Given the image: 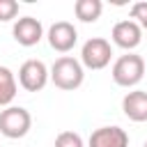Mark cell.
Returning a JSON list of instances; mask_svg holds the SVG:
<instances>
[{
	"label": "cell",
	"instance_id": "6da1fadb",
	"mask_svg": "<svg viewBox=\"0 0 147 147\" xmlns=\"http://www.w3.org/2000/svg\"><path fill=\"white\" fill-rule=\"evenodd\" d=\"M51 83L64 92H74L83 85L85 80V69L80 64V60H76L74 55H62L53 62V67L48 69Z\"/></svg>",
	"mask_w": 147,
	"mask_h": 147
},
{
	"label": "cell",
	"instance_id": "7a4b0ae2",
	"mask_svg": "<svg viewBox=\"0 0 147 147\" xmlns=\"http://www.w3.org/2000/svg\"><path fill=\"white\" fill-rule=\"evenodd\" d=\"M110 76H113L115 85H119V87H136L145 76V60L136 53L119 55L113 62Z\"/></svg>",
	"mask_w": 147,
	"mask_h": 147
},
{
	"label": "cell",
	"instance_id": "3957f363",
	"mask_svg": "<svg viewBox=\"0 0 147 147\" xmlns=\"http://www.w3.org/2000/svg\"><path fill=\"white\" fill-rule=\"evenodd\" d=\"M32 126V115L23 106H7L0 110V133L9 140L23 138Z\"/></svg>",
	"mask_w": 147,
	"mask_h": 147
},
{
	"label": "cell",
	"instance_id": "277c9868",
	"mask_svg": "<svg viewBox=\"0 0 147 147\" xmlns=\"http://www.w3.org/2000/svg\"><path fill=\"white\" fill-rule=\"evenodd\" d=\"M110 60H113V46L103 37H92L80 48V64H83V69L99 71V69H106L110 64Z\"/></svg>",
	"mask_w": 147,
	"mask_h": 147
},
{
	"label": "cell",
	"instance_id": "5b68a950",
	"mask_svg": "<svg viewBox=\"0 0 147 147\" xmlns=\"http://www.w3.org/2000/svg\"><path fill=\"white\" fill-rule=\"evenodd\" d=\"M48 80V67L41 60H25L18 69V85L25 92H41Z\"/></svg>",
	"mask_w": 147,
	"mask_h": 147
},
{
	"label": "cell",
	"instance_id": "8992f818",
	"mask_svg": "<svg viewBox=\"0 0 147 147\" xmlns=\"http://www.w3.org/2000/svg\"><path fill=\"white\" fill-rule=\"evenodd\" d=\"M11 34L16 39V44L21 46H37L41 39H44V25L39 18L34 16H21L14 21V28H11Z\"/></svg>",
	"mask_w": 147,
	"mask_h": 147
},
{
	"label": "cell",
	"instance_id": "52a82bcc",
	"mask_svg": "<svg viewBox=\"0 0 147 147\" xmlns=\"http://www.w3.org/2000/svg\"><path fill=\"white\" fill-rule=\"evenodd\" d=\"M48 44L53 51L57 53H69L76 41H78V30L74 28V23L69 21H55L51 28H48V34H46Z\"/></svg>",
	"mask_w": 147,
	"mask_h": 147
},
{
	"label": "cell",
	"instance_id": "ba28073f",
	"mask_svg": "<svg viewBox=\"0 0 147 147\" xmlns=\"http://www.w3.org/2000/svg\"><path fill=\"white\" fill-rule=\"evenodd\" d=\"M110 39H113L115 46H119V48H124V51L131 53L133 48L140 46V41H142V30H140V25L133 23L131 18H124V21H117V23L113 25Z\"/></svg>",
	"mask_w": 147,
	"mask_h": 147
},
{
	"label": "cell",
	"instance_id": "9c48e42d",
	"mask_svg": "<svg viewBox=\"0 0 147 147\" xmlns=\"http://www.w3.org/2000/svg\"><path fill=\"white\" fill-rule=\"evenodd\" d=\"M87 147H129V133L122 126H99L92 131Z\"/></svg>",
	"mask_w": 147,
	"mask_h": 147
},
{
	"label": "cell",
	"instance_id": "30bf717a",
	"mask_svg": "<svg viewBox=\"0 0 147 147\" xmlns=\"http://www.w3.org/2000/svg\"><path fill=\"white\" fill-rule=\"evenodd\" d=\"M122 110L131 122H147V92L145 90L126 92L122 99Z\"/></svg>",
	"mask_w": 147,
	"mask_h": 147
},
{
	"label": "cell",
	"instance_id": "8fae6325",
	"mask_svg": "<svg viewBox=\"0 0 147 147\" xmlns=\"http://www.w3.org/2000/svg\"><path fill=\"white\" fill-rule=\"evenodd\" d=\"M16 92H18L16 76L11 74V69H9V67H0V108L11 106V101H14Z\"/></svg>",
	"mask_w": 147,
	"mask_h": 147
},
{
	"label": "cell",
	"instance_id": "7c38bea8",
	"mask_svg": "<svg viewBox=\"0 0 147 147\" xmlns=\"http://www.w3.org/2000/svg\"><path fill=\"white\" fill-rule=\"evenodd\" d=\"M103 11V2L101 0H76L74 2V14L80 23H94L99 21Z\"/></svg>",
	"mask_w": 147,
	"mask_h": 147
},
{
	"label": "cell",
	"instance_id": "4fadbf2b",
	"mask_svg": "<svg viewBox=\"0 0 147 147\" xmlns=\"http://www.w3.org/2000/svg\"><path fill=\"white\" fill-rule=\"evenodd\" d=\"M131 21L140 25V30H147V0H140V2H133L131 5V11H129Z\"/></svg>",
	"mask_w": 147,
	"mask_h": 147
},
{
	"label": "cell",
	"instance_id": "5bb4252c",
	"mask_svg": "<svg viewBox=\"0 0 147 147\" xmlns=\"http://www.w3.org/2000/svg\"><path fill=\"white\" fill-rule=\"evenodd\" d=\"M53 147H85V142L76 131H62V133H57Z\"/></svg>",
	"mask_w": 147,
	"mask_h": 147
},
{
	"label": "cell",
	"instance_id": "9a60e30c",
	"mask_svg": "<svg viewBox=\"0 0 147 147\" xmlns=\"http://www.w3.org/2000/svg\"><path fill=\"white\" fill-rule=\"evenodd\" d=\"M18 16V2L16 0H0V23L14 21Z\"/></svg>",
	"mask_w": 147,
	"mask_h": 147
},
{
	"label": "cell",
	"instance_id": "2e32d148",
	"mask_svg": "<svg viewBox=\"0 0 147 147\" xmlns=\"http://www.w3.org/2000/svg\"><path fill=\"white\" fill-rule=\"evenodd\" d=\"M145 147H147V142H145Z\"/></svg>",
	"mask_w": 147,
	"mask_h": 147
}]
</instances>
